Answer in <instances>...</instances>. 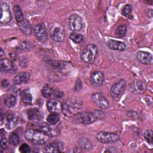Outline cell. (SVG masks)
<instances>
[{
	"instance_id": "9c48e42d",
	"label": "cell",
	"mask_w": 153,
	"mask_h": 153,
	"mask_svg": "<svg viewBox=\"0 0 153 153\" xmlns=\"http://www.w3.org/2000/svg\"><path fill=\"white\" fill-rule=\"evenodd\" d=\"M126 88V82L124 79H121L114 84L111 88L110 94L113 99H117L122 94Z\"/></svg>"
},
{
	"instance_id": "7c38bea8",
	"label": "cell",
	"mask_w": 153,
	"mask_h": 153,
	"mask_svg": "<svg viewBox=\"0 0 153 153\" xmlns=\"http://www.w3.org/2000/svg\"><path fill=\"white\" fill-rule=\"evenodd\" d=\"M11 13L8 5L5 2H2L1 5V23L3 24L8 23L11 21Z\"/></svg>"
},
{
	"instance_id": "6da1fadb",
	"label": "cell",
	"mask_w": 153,
	"mask_h": 153,
	"mask_svg": "<svg viewBox=\"0 0 153 153\" xmlns=\"http://www.w3.org/2000/svg\"><path fill=\"white\" fill-rule=\"evenodd\" d=\"M105 114L100 111L95 112H81L76 114L74 117V120L79 124L88 125L90 124L97 119H103Z\"/></svg>"
},
{
	"instance_id": "ba28073f",
	"label": "cell",
	"mask_w": 153,
	"mask_h": 153,
	"mask_svg": "<svg viewBox=\"0 0 153 153\" xmlns=\"http://www.w3.org/2000/svg\"><path fill=\"white\" fill-rule=\"evenodd\" d=\"M83 21L81 17L78 14H72L69 17V28L72 31H79L83 27Z\"/></svg>"
},
{
	"instance_id": "4316f807",
	"label": "cell",
	"mask_w": 153,
	"mask_h": 153,
	"mask_svg": "<svg viewBox=\"0 0 153 153\" xmlns=\"http://www.w3.org/2000/svg\"><path fill=\"white\" fill-rule=\"evenodd\" d=\"M13 11L15 16V18L16 21L19 23L23 20V15L20 8V7L18 5H15L13 7Z\"/></svg>"
},
{
	"instance_id": "5bb4252c",
	"label": "cell",
	"mask_w": 153,
	"mask_h": 153,
	"mask_svg": "<svg viewBox=\"0 0 153 153\" xmlns=\"http://www.w3.org/2000/svg\"><path fill=\"white\" fill-rule=\"evenodd\" d=\"M16 65L8 59H2L0 60V70L4 72H14L16 71Z\"/></svg>"
},
{
	"instance_id": "4dcf8cb0",
	"label": "cell",
	"mask_w": 153,
	"mask_h": 153,
	"mask_svg": "<svg viewBox=\"0 0 153 153\" xmlns=\"http://www.w3.org/2000/svg\"><path fill=\"white\" fill-rule=\"evenodd\" d=\"M127 27L126 25H120L115 30V35L118 38H122L126 35Z\"/></svg>"
},
{
	"instance_id": "f546056e",
	"label": "cell",
	"mask_w": 153,
	"mask_h": 153,
	"mask_svg": "<svg viewBox=\"0 0 153 153\" xmlns=\"http://www.w3.org/2000/svg\"><path fill=\"white\" fill-rule=\"evenodd\" d=\"M69 38L74 43H76V44H79V43L81 42L84 39V37L81 34L77 33L76 32L71 33L69 35Z\"/></svg>"
},
{
	"instance_id": "8992f818",
	"label": "cell",
	"mask_w": 153,
	"mask_h": 153,
	"mask_svg": "<svg viewBox=\"0 0 153 153\" xmlns=\"http://www.w3.org/2000/svg\"><path fill=\"white\" fill-rule=\"evenodd\" d=\"M39 130L49 137L57 136L60 133V128L55 124H51L48 123H43L39 125Z\"/></svg>"
},
{
	"instance_id": "7402d4cb",
	"label": "cell",
	"mask_w": 153,
	"mask_h": 153,
	"mask_svg": "<svg viewBox=\"0 0 153 153\" xmlns=\"http://www.w3.org/2000/svg\"><path fill=\"white\" fill-rule=\"evenodd\" d=\"M131 87L133 88V90L137 93H143L146 90V85L142 81H136L133 82Z\"/></svg>"
},
{
	"instance_id": "d6a6232c",
	"label": "cell",
	"mask_w": 153,
	"mask_h": 153,
	"mask_svg": "<svg viewBox=\"0 0 153 153\" xmlns=\"http://www.w3.org/2000/svg\"><path fill=\"white\" fill-rule=\"evenodd\" d=\"M152 130H147L144 133V137L146 142L150 144L152 143L153 139H152Z\"/></svg>"
},
{
	"instance_id": "e0dca14e",
	"label": "cell",
	"mask_w": 153,
	"mask_h": 153,
	"mask_svg": "<svg viewBox=\"0 0 153 153\" xmlns=\"http://www.w3.org/2000/svg\"><path fill=\"white\" fill-rule=\"evenodd\" d=\"M107 46L109 48L112 50H116L119 51H123L126 50V44L120 41L109 39L107 42Z\"/></svg>"
},
{
	"instance_id": "4fadbf2b",
	"label": "cell",
	"mask_w": 153,
	"mask_h": 153,
	"mask_svg": "<svg viewBox=\"0 0 153 153\" xmlns=\"http://www.w3.org/2000/svg\"><path fill=\"white\" fill-rule=\"evenodd\" d=\"M136 57L141 63L144 65H151L153 62V57L151 53L139 50L136 53Z\"/></svg>"
},
{
	"instance_id": "d590c367",
	"label": "cell",
	"mask_w": 153,
	"mask_h": 153,
	"mask_svg": "<svg viewBox=\"0 0 153 153\" xmlns=\"http://www.w3.org/2000/svg\"><path fill=\"white\" fill-rule=\"evenodd\" d=\"M7 146H8V142H7V140L5 136H1V149H7Z\"/></svg>"
},
{
	"instance_id": "b9f144b4",
	"label": "cell",
	"mask_w": 153,
	"mask_h": 153,
	"mask_svg": "<svg viewBox=\"0 0 153 153\" xmlns=\"http://www.w3.org/2000/svg\"><path fill=\"white\" fill-rule=\"evenodd\" d=\"M3 54H4V50H3V49H2V48H1V54H0V56L1 57V56L3 55Z\"/></svg>"
},
{
	"instance_id": "8d00e7d4",
	"label": "cell",
	"mask_w": 153,
	"mask_h": 153,
	"mask_svg": "<svg viewBox=\"0 0 153 153\" xmlns=\"http://www.w3.org/2000/svg\"><path fill=\"white\" fill-rule=\"evenodd\" d=\"M63 92L62 91L55 88L54 96H53L54 97L56 98H61L62 97H63Z\"/></svg>"
},
{
	"instance_id": "44dd1931",
	"label": "cell",
	"mask_w": 153,
	"mask_h": 153,
	"mask_svg": "<svg viewBox=\"0 0 153 153\" xmlns=\"http://www.w3.org/2000/svg\"><path fill=\"white\" fill-rule=\"evenodd\" d=\"M18 26L21 31L26 35H29L31 33L32 29L29 23L25 20L18 23Z\"/></svg>"
},
{
	"instance_id": "cb8c5ba5",
	"label": "cell",
	"mask_w": 153,
	"mask_h": 153,
	"mask_svg": "<svg viewBox=\"0 0 153 153\" xmlns=\"http://www.w3.org/2000/svg\"><path fill=\"white\" fill-rule=\"evenodd\" d=\"M16 97L13 94H7L4 99V103L8 108H12L16 103Z\"/></svg>"
},
{
	"instance_id": "e575fe53",
	"label": "cell",
	"mask_w": 153,
	"mask_h": 153,
	"mask_svg": "<svg viewBox=\"0 0 153 153\" xmlns=\"http://www.w3.org/2000/svg\"><path fill=\"white\" fill-rule=\"evenodd\" d=\"M30 150H31V149H30V146L26 143L22 144L19 146V151L21 153H27V152H30Z\"/></svg>"
},
{
	"instance_id": "f1b7e54d",
	"label": "cell",
	"mask_w": 153,
	"mask_h": 153,
	"mask_svg": "<svg viewBox=\"0 0 153 153\" xmlns=\"http://www.w3.org/2000/svg\"><path fill=\"white\" fill-rule=\"evenodd\" d=\"M60 120V117L58 113L51 112L50 113L47 117V123L51 124H56L59 122Z\"/></svg>"
},
{
	"instance_id": "30bf717a",
	"label": "cell",
	"mask_w": 153,
	"mask_h": 153,
	"mask_svg": "<svg viewBox=\"0 0 153 153\" xmlns=\"http://www.w3.org/2000/svg\"><path fill=\"white\" fill-rule=\"evenodd\" d=\"M93 102L99 108L105 109L109 106V102L105 96L101 93H94L91 96Z\"/></svg>"
},
{
	"instance_id": "f35d334b",
	"label": "cell",
	"mask_w": 153,
	"mask_h": 153,
	"mask_svg": "<svg viewBox=\"0 0 153 153\" xmlns=\"http://www.w3.org/2000/svg\"><path fill=\"white\" fill-rule=\"evenodd\" d=\"M1 84H2V85L4 87H7L10 85V83L7 79H3L1 82Z\"/></svg>"
},
{
	"instance_id": "ffe728a7",
	"label": "cell",
	"mask_w": 153,
	"mask_h": 153,
	"mask_svg": "<svg viewBox=\"0 0 153 153\" xmlns=\"http://www.w3.org/2000/svg\"><path fill=\"white\" fill-rule=\"evenodd\" d=\"M18 123L17 117L12 114H8L6 118V127L7 128L11 130L14 128Z\"/></svg>"
},
{
	"instance_id": "3957f363",
	"label": "cell",
	"mask_w": 153,
	"mask_h": 153,
	"mask_svg": "<svg viewBox=\"0 0 153 153\" xmlns=\"http://www.w3.org/2000/svg\"><path fill=\"white\" fill-rule=\"evenodd\" d=\"M80 108L81 104L74 100H68L62 103V112L67 117L74 116Z\"/></svg>"
},
{
	"instance_id": "d6986e66",
	"label": "cell",
	"mask_w": 153,
	"mask_h": 153,
	"mask_svg": "<svg viewBox=\"0 0 153 153\" xmlns=\"http://www.w3.org/2000/svg\"><path fill=\"white\" fill-rule=\"evenodd\" d=\"M63 147L62 145L57 142L48 143L45 147L47 152H62Z\"/></svg>"
},
{
	"instance_id": "2e32d148",
	"label": "cell",
	"mask_w": 153,
	"mask_h": 153,
	"mask_svg": "<svg viewBox=\"0 0 153 153\" xmlns=\"http://www.w3.org/2000/svg\"><path fill=\"white\" fill-rule=\"evenodd\" d=\"M46 105L50 113H59L62 111V103L57 100L50 99L47 101Z\"/></svg>"
},
{
	"instance_id": "ab89813d",
	"label": "cell",
	"mask_w": 153,
	"mask_h": 153,
	"mask_svg": "<svg viewBox=\"0 0 153 153\" xmlns=\"http://www.w3.org/2000/svg\"><path fill=\"white\" fill-rule=\"evenodd\" d=\"M5 120V117H4V114L3 113L2 110H1V124L2 125L4 121Z\"/></svg>"
},
{
	"instance_id": "836d02e7",
	"label": "cell",
	"mask_w": 153,
	"mask_h": 153,
	"mask_svg": "<svg viewBox=\"0 0 153 153\" xmlns=\"http://www.w3.org/2000/svg\"><path fill=\"white\" fill-rule=\"evenodd\" d=\"M132 11V7L130 4H126L121 11V14L124 16H127L130 15Z\"/></svg>"
},
{
	"instance_id": "1f68e13d",
	"label": "cell",
	"mask_w": 153,
	"mask_h": 153,
	"mask_svg": "<svg viewBox=\"0 0 153 153\" xmlns=\"http://www.w3.org/2000/svg\"><path fill=\"white\" fill-rule=\"evenodd\" d=\"M79 146L84 149H87L91 148V143L87 138H81L79 140Z\"/></svg>"
},
{
	"instance_id": "7a4b0ae2",
	"label": "cell",
	"mask_w": 153,
	"mask_h": 153,
	"mask_svg": "<svg viewBox=\"0 0 153 153\" xmlns=\"http://www.w3.org/2000/svg\"><path fill=\"white\" fill-rule=\"evenodd\" d=\"M25 138L35 145H42L48 140L49 136L46 135L40 130L29 128L25 132Z\"/></svg>"
},
{
	"instance_id": "277c9868",
	"label": "cell",
	"mask_w": 153,
	"mask_h": 153,
	"mask_svg": "<svg viewBox=\"0 0 153 153\" xmlns=\"http://www.w3.org/2000/svg\"><path fill=\"white\" fill-rule=\"evenodd\" d=\"M97 51L98 50L96 45L93 44H89L82 51L81 57L84 62L92 63L96 57Z\"/></svg>"
},
{
	"instance_id": "74e56055",
	"label": "cell",
	"mask_w": 153,
	"mask_h": 153,
	"mask_svg": "<svg viewBox=\"0 0 153 153\" xmlns=\"http://www.w3.org/2000/svg\"><path fill=\"white\" fill-rule=\"evenodd\" d=\"M29 45L27 42H22L19 45V48L22 50H27L29 49Z\"/></svg>"
},
{
	"instance_id": "60d3db41",
	"label": "cell",
	"mask_w": 153,
	"mask_h": 153,
	"mask_svg": "<svg viewBox=\"0 0 153 153\" xmlns=\"http://www.w3.org/2000/svg\"><path fill=\"white\" fill-rule=\"evenodd\" d=\"M106 152H116L117 150L114 148H109L105 151Z\"/></svg>"
},
{
	"instance_id": "ac0fdd59",
	"label": "cell",
	"mask_w": 153,
	"mask_h": 153,
	"mask_svg": "<svg viewBox=\"0 0 153 153\" xmlns=\"http://www.w3.org/2000/svg\"><path fill=\"white\" fill-rule=\"evenodd\" d=\"M30 77V74L27 72H22L16 75L14 79L13 82L16 85H21L27 83Z\"/></svg>"
},
{
	"instance_id": "9a60e30c",
	"label": "cell",
	"mask_w": 153,
	"mask_h": 153,
	"mask_svg": "<svg viewBox=\"0 0 153 153\" xmlns=\"http://www.w3.org/2000/svg\"><path fill=\"white\" fill-rule=\"evenodd\" d=\"M104 79V75L100 71H94L90 75V82L95 87H99L102 85Z\"/></svg>"
},
{
	"instance_id": "d4e9b609",
	"label": "cell",
	"mask_w": 153,
	"mask_h": 153,
	"mask_svg": "<svg viewBox=\"0 0 153 153\" xmlns=\"http://www.w3.org/2000/svg\"><path fill=\"white\" fill-rule=\"evenodd\" d=\"M20 96H21V99L24 103L29 104L32 102V96L29 90H24L23 91H22Z\"/></svg>"
},
{
	"instance_id": "603a6c76",
	"label": "cell",
	"mask_w": 153,
	"mask_h": 153,
	"mask_svg": "<svg viewBox=\"0 0 153 153\" xmlns=\"http://www.w3.org/2000/svg\"><path fill=\"white\" fill-rule=\"evenodd\" d=\"M55 88L51 87L50 85L46 84L42 89V95L45 98H50L54 96Z\"/></svg>"
},
{
	"instance_id": "83f0119b",
	"label": "cell",
	"mask_w": 153,
	"mask_h": 153,
	"mask_svg": "<svg viewBox=\"0 0 153 153\" xmlns=\"http://www.w3.org/2000/svg\"><path fill=\"white\" fill-rule=\"evenodd\" d=\"M9 143L13 146H17L20 142L19 135L16 132L11 133L9 136Z\"/></svg>"
},
{
	"instance_id": "52a82bcc",
	"label": "cell",
	"mask_w": 153,
	"mask_h": 153,
	"mask_svg": "<svg viewBox=\"0 0 153 153\" xmlns=\"http://www.w3.org/2000/svg\"><path fill=\"white\" fill-rule=\"evenodd\" d=\"M96 139L100 142L103 143H110L117 142L119 139V136L116 133L100 131L97 134Z\"/></svg>"
},
{
	"instance_id": "8fae6325",
	"label": "cell",
	"mask_w": 153,
	"mask_h": 153,
	"mask_svg": "<svg viewBox=\"0 0 153 153\" xmlns=\"http://www.w3.org/2000/svg\"><path fill=\"white\" fill-rule=\"evenodd\" d=\"M34 34L36 38L42 42H45L47 39V33L44 23H41L35 26L33 29Z\"/></svg>"
},
{
	"instance_id": "484cf974",
	"label": "cell",
	"mask_w": 153,
	"mask_h": 153,
	"mask_svg": "<svg viewBox=\"0 0 153 153\" xmlns=\"http://www.w3.org/2000/svg\"><path fill=\"white\" fill-rule=\"evenodd\" d=\"M27 118L29 120L33 121L37 119L39 115V111L38 109L36 108H32L27 111Z\"/></svg>"
},
{
	"instance_id": "5b68a950",
	"label": "cell",
	"mask_w": 153,
	"mask_h": 153,
	"mask_svg": "<svg viewBox=\"0 0 153 153\" xmlns=\"http://www.w3.org/2000/svg\"><path fill=\"white\" fill-rule=\"evenodd\" d=\"M49 33L52 39L56 42H61L65 37V30L59 23H53L50 27Z\"/></svg>"
}]
</instances>
